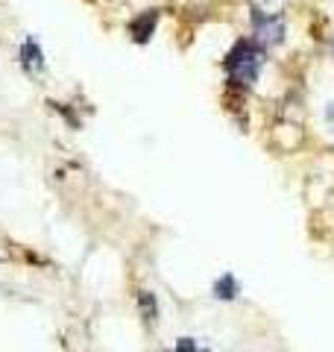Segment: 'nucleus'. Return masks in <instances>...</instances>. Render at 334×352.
<instances>
[{
    "label": "nucleus",
    "mask_w": 334,
    "mask_h": 352,
    "mask_svg": "<svg viewBox=\"0 0 334 352\" xmlns=\"http://www.w3.org/2000/svg\"><path fill=\"white\" fill-rule=\"evenodd\" d=\"M261 65H264V50H261L258 41L243 38L229 50V56H226V71L232 76V82H238V85H252L255 80H258Z\"/></svg>",
    "instance_id": "obj_1"
},
{
    "label": "nucleus",
    "mask_w": 334,
    "mask_h": 352,
    "mask_svg": "<svg viewBox=\"0 0 334 352\" xmlns=\"http://www.w3.org/2000/svg\"><path fill=\"white\" fill-rule=\"evenodd\" d=\"M252 30H255V41H261V44H282L285 41V21L278 15H264L261 9H255Z\"/></svg>",
    "instance_id": "obj_2"
},
{
    "label": "nucleus",
    "mask_w": 334,
    "mask_h": 352,
    "mask_svg": "<svg viewBox=\"0 0 334 352\" xmlns=\"http://www.w3.org/2000/svg\"><path fill=\"white\" fill-rule=\"evenodd\" d=\"M155 24H159V12H155V9H147V12H141L138 18H132V24H129V38L138 41V44H147L150 36L155 32Z\"/></svg>",
    "instance_id": "obj_3"
},
{
    "label": "nucleus",
    "mask_w": 334,
    "mask_h": 352,
    "mask_svg": "<svg viewBox=\"0 0 334 352\" xmlns=\"http://www.w3.org/2000/svg\"><path fill=\"white\" fill-rule=\"evenodd\" d=\"M21 62H24L27 71H41L44 68V53L36 44V38H27L24 47H21Z\"/></svg>",
    "instance_id": "obj_4"
},
{
    "label": "nucleus",
    "mask_w": 334,
    "mask_h": 352,
    "mask_svg": "<svg viewBox=\"0 0 334 352\" xmlns=\"http://www.w3.org/2000/svg\"><path fill=\"white\" fill-rule=\"evenodd\" d=\"M238 294H241V285H238V279L232 276V273H226V276H220L214 282V296L217 300H235Z\"/></svg>",
    "instance_id": "obj_5"
},
{
    "label": "nucleus",
    "mask_w": 334,
    "mask_h": 352,
    "mask_svg": "<svg viewBox=\"0 0 334 352\" xmlns=\"http://www.w3.org/2000/svg\"><path fill=\"white\" fill-rule=\"evenodd\" d=\"M138 305H141V311H144V317H147V320H155V314H159V305H155V300H153L150 291H141V294H138Z\"/></svg>",
    "instance_id": "obj_6"
},
{
    "label": "nucleus",
    "mask_w": 334,
    "mask_h": 352,
    "mask_svg": "<svg viewBox=\"0 0 334 352\" xmlns=\"http://www.w3.org/2000/svg\"><path fill=\"white\" fill-rule=\"evenodd\" d=\"M176 352H197V346H194V340L191 338H182L179 344H176Z\"/></svg>",
    "instance_id": "obj_7"
}]
</instances>
